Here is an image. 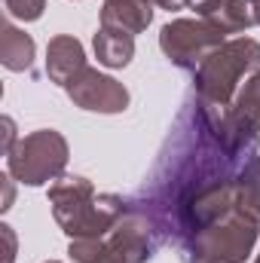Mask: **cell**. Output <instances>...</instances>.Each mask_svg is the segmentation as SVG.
<instances>
[{
    "label": "cell",
    "instance_id": "obj_18",
    "mask_svg": "<svg viewBox=\"0 0 260 263\" xmlns=\"http://www.w3.org/2000/svg\"><path fill=\"white\" fill-rule=\"evenodd\" d=\"M9 181H12V175H3V205H0L3 211H6L9 202H12V184H9Z\"/></svg>",
    "mask_w": 260,
    "mask_h": 263
},
{
    "label": "cell",
    "instance_id": "obj_15",
    "mask_svg": "<svg viewBox=\"0 0 260 263\" xmlns=\"http://www.w3.org/2000/svg\"><path fill=\"white\" fill-rule=\"evenodd\" d=\"M3 6H6V12H9L12 18L34 22V18H40V15H43L46 0H3Z\"/></svg>",
    "mask_w": 260,
    "mask_h": 263
},
{
    "label": "cell",
    "instance_id": "obj_1",
    "mask_svg": "<svg viewBox=\"0 0 260 263\" xmlns=\"http://www.w3.org/2000/svg\"><path fill=\"white\" fill-rule=\"evenodd\" d=\"M46 196L59 227L70 239H104L129 211V202L114 193H95L92 181L80 175H62Z\"/></svg>",
    "mask_w": 260,
    "mask_h": 263
},
{
    "label": "cell",
    "instance_id": "obj_22",
    "mask_svg": "<svg viewBox=\"0 0 260 263\" xmlns=\"http://www.w3.org/2000/svg\"><path fill=\"white\" fill-rule=\"evenodd\" d=\"M46 263H59V260H46Z\"/></svg>",
    "mask_w": 260,
    "mask_h": 263
},
{
    "label": "cell",
    "instance_id": "obj_8",
    "mask_svg": "<svg viewBox=\"0 0 260 263\" xmlns=\"http://www.w3.org/2000/svg\"><path fill=\"white\" fill-rule=\"evenodd\" d=\"M86 67V52L83 43L70 34H59L46 46V77L59 86H67L80 70Z\"/></svg>",
    "mask_w": 260,
    "mask_h": 263
},
{
    "label": "cell",
    "instance_id": "obj_9",
    "mask_svg": "<svg viewBox=\"0 0 260 263\" xmlns=\"http://www.w3.org/2000/svg\"><path fill=\"white\" fill-rule=\"evenodd\" d=\"M153 18V0H104L101 3V28L141 34Z\"/></svg>",
    "mask_w": 260,
    "mask_h": 263
},
{
    "label": "cell",
    "instance_id": "obj_21",
    "mask_svg": "<svg viewBox=\"0 0 260 263\" xmlns=\"http://www.w3.org/2000/svg\"><path fill=\"white\" fill-rule=\"evenodd\" d=\"M254 263H260V254H257V257H254Z\"/></svg>",
    "mask_w": 260,
    "mask_h": 263
},
{
    "label": "cell",
    "instance_id": "obj_13",
    "mask_svg": "<svg viewBox=\"0 0 260 263\" xmlns=\"http://www.w3.org/2000/svg\"><path fill=\"white\" fill-rule=\"evenodd\" d=\"M208 22L217 25L224 34H239V31L257 25V22H254V3H251V0H220L217 12H214Z\"/></svg>",
    "mask_w": 260,
    "mask_h": 263
},
{
    "label": "cell",
    "instance_id": "obj_7",
    "mask_svg": "<svg viewBox=\"0 0 260 263\" xmlns=\"http://www.w3.org/2000/svg\"><path fill=\"white\" fill-rule=\"evenodd\" d=\"M227 129L239 147H257L260 135V70H254L236 92L227 110Z\"/></svg>",
    "mask_w": 260,
    "mask_h": 263
},
{
    "label": "cell",
    "instance_id": "obj_14",
    "mask_svg": "<svg viewBox=\"0 0 260 263\" xmlns=\"http://www.w3.org/2000/svg\"><path fill=\"white\" fill-rule=\"evenodd\" d=\"M67 254L73 263H126V257L107 239H73Z\"/></svg>",
    "mask_w": 260,
    "mask_h": 263
},
{
    "label": "cell",
    "instance_id": "obj_11",
    "mask_svg": "<svg viewBox=\"0 0 260 263\" xmlns=\"http://www.w3.org/2000/svg\"><path fill=\"white\" fill-rule=\"evenodd\" d=\"M236 211L260 223V153L248 156L236 175Z\"/></svg>",
    "mask_w": 260,
    "mask_h": 263
},
{
    "label": "cell",
    "instance_id": "obj_6",
    "mask_svg": "<svg viewBox=\"0 0 260 263\" xmlns=\"http://www.w3.org/2000/svg\"><path fill=\"white\" fill-rule=\"evenodd\" d=\"M65 92L77 107L92 110V114H123L129 107V89L89 65L67 83Z\"/></svg>",
    "mask_w": 260,
    "mask_h": 263
},
{
    "label": "cell",
    "instance_id": "obj_3",
    "mask_svg": "<svg viewBox=\"0 0 260 263\" xmlns=\"http://www.w3.org/2000/svg\"><path fill=\"white\" fill-rule=\"evenodd\" d=\"M257 227V220L245 217L242 211H230L181 245V254L187 263H242L254 251Z\"/></svg>",
    "mask_w": 260,
    "mask_h": 263
},
{
    "label": "cell",
    "instance_id": "obj_16",
    "mask_svg": "<svg viewBox=\"0 0 260 263\" xmlns=\"http://www.w3.org/2000/svg\"><path fill=\"white\" fill-rule=\"evenodd\" d=\"M187 6L196 12V18H211L220 6V0H187Z\"/></svg>",
    "mask_w": 260,
    "mask_h": 263
},
{
    "label": "cell",
    "instance_id": "obj_20",
    "mask_svg": "<svg viewBox=\"0 0 260 263\" xmlns=\"http://www.w3.org/2000/svg\"><path fill=\"white\" fill-rule=\"evenodd\" d=\"M251 3H254V22L260 25V0H251Z\"/></svg>",
    "mask_w": 260,
    "mask_h": 263
},
{
    "label": "cell",
    "instance_id": "obj_5",
    "mask_svg": "<svg viewBox=\"0 0 260 263\" xmlns=\"http://www.w3.org/2000/svg\"><path fill=\"white\" fill-rule=\"evenodd\" d=\"M220 43H227V34L208 18H175L159 31V46L165 59L184 70H196Z\"/></svg>",
    "mask_w": 260,
    "mask_h": 263
},
{
    "label": "cell",
    "instance_id": "obj_19",
    "mask_svg": "<svg viewBox=\"0 0 260 263\" xmlns=\"http://www.w3.org/2000/svg\"><path fill=\"white\" fill-rule=\"evenodd\" d=\"M153 6H162V9L175 12V9H184V6H187V0H153Z\"/></svg>",
    "mask_w": 260,
    "mask_h": 263
},
{
    "label": "cell",
    "instance_id": "obj_17",
    "mask_svg": "<svg viewBox=\"0 0 260 263\" xmlns=\"http://www.w3.org/2000/svg\"><path fill=\"white\" fill-rule=\"evenodd\" d=\"M3 230V239H6V254H3V263H12L15 260V236H12V227H0Z\"/></svg>",
    "mask_w": 260,
    "mask_h": 263
},
{
    "label": "cell",
    "instance_id": "obj_10",
    "mask_svg": "<svg viewBox=\"0 0 260 263\" xmlns=\"http://www.w3.org/2000/svg\"><path fill=\"white\" fill-rule=\"evenodd\" d=\"M34 52H37V46H34L31 34H25L12 22H6L0 31V62H3V67L6 70H31Z\"/></svg>",
    "mask_w": 260,
    "mask_h": 263
},
{
    "label": "cell",
    "instance_id": "obj_2",
    "mask_svg": "<svg viewBox=\"0 0 260 263\" xmlns=\"http://www.w3.org/2000/svg\"><path fill=\"white\" fill-rule=\"evenodd\" d=\"M260 70V43L251 37H236L220 43L202 65L193 70L196 98L214 107H230L242 77Z\"/></svg>",
    "mask_w": 260,
    "mask_h": 263
},
{
    "label": "cell",
    "instance_id": "obj_12",
    "mask_svg": "<svg viewBox=\"0 0 260 263\" xmlns=\"http://www.w3.org/2000/svg\"><path fill=\"white\" fill-rule=\"evenodd\" d=\"M95 59L104 67H126L135 55V37L123 31H110V28H98L95 31Z\"/></svg>",
    "mask_w": 260,
    "mask_h": 263
},
{
    "label": "cell",
    "instance_id": "obj_4",
    "mask_svg": "<svg viewBox=\"0 0 260 263\" xmlns=\"http://www.w3.org/2000/svg\"><path fill=\"white\" fill-rule=\"evenodd\" d=\"M67 165V141L55 129L31 132L6 153V172L28 187L59 181Z\"/></svg>",
    "mask_w": 260,
    "mask_h": 263
}]
</instances>
